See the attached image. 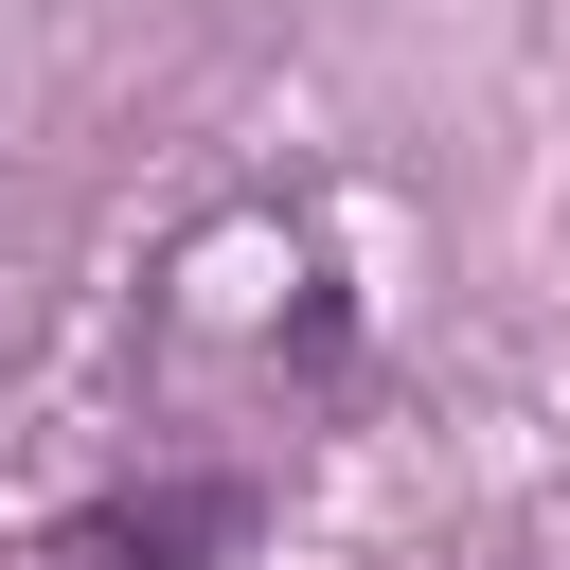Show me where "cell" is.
Returning <instances> with one entry per match:
<instances>
[{"instance_id": "6da1fadb", "label": "cell", "mask_w": 570, "mask_h": 570, "mask_svg": "<svg viewBox=\"0 0 570 570\" xmlns=\"http://www.w3.org/2000/svg\"><path fill=\"white\" fill-rule=\"evenodd\" d=\"M374 374V285L338 249L321 196L249 178V196H196L160 249H142V303H125V392L178 463H285L303 428H338Z\"/></svg>"}, {"instance_id": "7a4b0ae2", "label": "cell", "mask_w": 570, "mask_h": 570, "mask_svg": "<svg viewBox=\"0 0 570 570\" xmlns=\"http://www.w3.org/2000/svg\"><path fill=\"white\" fill-rule=\"evenodd\" d=\"M249 534H267V481H249V463H178V445H142V481L71 499L18 570H232Z\"/></svg>"}]
</instances>
